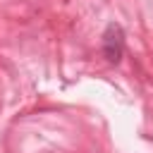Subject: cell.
<instances>
[{"label": "cell", "instance_id": "cell-1", "mask_svg": "<svg viewBox=\"0 0 153 153\" xmlns=\"http://www.w3.org/2000/svg\"><path fill=\"white\" fill-rule=\"evenodd\" d=\"M100 50H103V57L105 62L110 65H120L122 62V55H124V29L117 24V22H110L100 36Z\"/></svg>", "mask_w": 153, "mask_h": 153}]
</instances>
